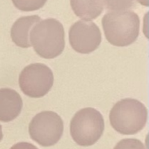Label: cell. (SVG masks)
I'll return each mask as SVG.
<instances>
[{"label":"cell","mask_w":149,"mask_h":149,"mask_svg":"<svg viewBox=\"0 0 149 149\" xmlns=\"http://www.w3.org/2000/svg\"><path fill=\"white\" fill-rule=\"evenodd\" d=\"M30 43L36 53L47 59L59 56L65 49V30L55 18L37 23L30 31Z\"/></svg>","instance_id":"1"},{"label":"cell","mask_w":149,"mask_h":149,"mask_svg":"<svg viewBox=\"0 0 149 149\" xmlns=\"http://www.w3.org/2000/svg\"><path fill=\"white\" fill-rule=\"evenodd\" d=\"M107 41L115 46H127L134 43L140 33L139 16L132 10L109 11L102 18Z\"/></svg>","instance_id":"2"},{"label":"cell","mask_w":149,"mask_h":149,"mask_svg":"<svg viewBox=\"0 0 149 149\" xmlns=\"http://www.w3.org/2000/svg\"><path fill=\"white\" fill-rule=\"evenodd\" d=\"M113 129L125 135L141 132L148 120L147 107L134 99H124L118 101L109 115Z\"/></svg>","instance_id":"3"},{"label":"cell","mask_w":149,"mask_h":149,"mask_svg":"<svg viewBox=\"0 0 149 149\" xmlns=\"http://www.w3.org/2000/svg\"><path fill=\"white\" fill-rule=\"evenodd\" d=\"M104 129L105 121L102 114L92 107L77 112L70 124L72 140L82 147H89L96 143L102 136Z\"/></svg>","instance_id":"4"},{"label":"cell","mask_w":149,"mask_h":149,"mask_svg":"<svg viewBox=\"0 0 149 149\" xmlns=\"http://www.w3.org/2000/svg\"><path fill=\"white\" fill-rule=\"evenodd\" d=\"M64 132V122L60 116L52 111L38 113L29 125L31 138L43 147L55 145Z\"/></svg>","instance_id":"5"},{"label":"cell","mask_w":149,"mask_h":149,"mask_svg":"<svg viewBox=\"0 0 149 149\" xmlns=\"http://www.w3.org/2000/svg\"><path fill=\"white\" fill-rule=\"evenodd\" d=\"M53 81L52 71L40 63L25 66L18 79L21 91L31 98H41L47 94L53 86Z\"/></svg>","instance_id":"6"},{"label":"cell","mask_w":149,"mask_h":149,"mask_svg":"<svg viewBox=\"0 0 149 149\" xmlns=\"http://www.w3.org/2000/svg\"><path fill=\"white\" fill-rule=\"evenodd\" d=\"M101 38L100 28L91 21H77L69 30L70 45L75 52L81 54H88L98 49Z\"/></svg>","instance_id":"7"},{"label":"cell","mask_w":149,"mask_h":149,"mask_svg":"<svg viewBox=\"0 0 149 149\" xmlns=\"http://www.w3.org/2000/svg\"><path fill=\"white\" fill-rule=\"evenodd\" d=\"M23 100L15 90L10 88L0 89V121L10 122L21 113Z\"/></svg>","instance_id":"8"},{"label":"cell","mask_w":149,"mask_h":149,"mask_svg":"<svg viewBox=\"0 0 149 149\" xmlns=\"http://www.w3.org/2000/svg\"><path fill=\"white\" fill-rule=\"evenodd\" d=\"M41 20L38 15L19 17L10 29V37L14 44L21 48H28L30 43V31L32 27Z\"/></svg>","instance_id":"9"},{"label":"cell","mask_w":149,"mask_h":149,"mask_svg":"<svg viewBox=\"0 0 149 149\" xmlns=\"http://www.w3.org/2000/svg\"><path fill=\"white\" fill-rule=\"evenodd\" d=\"M70 3L75 15L85 20L97 18L104 10L103 0H70Z\"/></svg>","instance_id":"10"},{"label":"cell","mask_w":149,"mask_h":149,"mask_svg":"<svg viewBox=\"0 0 149 149\" xmlns=\"http://www.w3.org/2000/svg\"><path fill=\"white\" fill-rule=\"evenodd\" d=\"M14 6L23 11H34L42 8L47 0H11Z\"/></svg>","instance_id":"11"},{"label":"cell","mask_w":149,"mask_h":149,"mask_svg":"<svg viewBox=\"0 0 149 149\" xmlns=\"http://www.w3.org/2000/svg\"><path fill=\"white\" fill-rule=\"evenodd\" d=\"M103 2L107 10L113 11L128 10L135 6L134 0H103Z\"/></svg>","instance_id":"12"},{"label":"cell","mask_w":149,"mask_h":149,"mask_svg":"<svg viewBox=\"0 0 149 149\" xmlns=\"http://www.w3.org/2000/svg\"><path fill=\"white\" fill-rule=\"evenodd\" d=\"M114 149H146L144 144L136 139H124L121 140Z\"/></svg>","instance_id":"13"},{"label":"cell","mask_w":149,"mask_h":149,"mask_svg":"<svg viewBox=\"0 0 149 149\" xmlns=\"http://www.w3.org/2000/svg\"><path fill=\"white\" fill-rule=\"evenodd\" d=\"M10 149H38V148L28 142H19L12 146Z\"/></svg>","instance_id":"14"},{"label":"cell","mask_w":149,"mask_h":149,"mask_svg":"<svg viewBox=\"0 0 149 149\" xmlns=\"http://www.w3.org/2000/svg\"><path fill=\"white\" fill-rule=\"evenodd\" d=\"M137 1L144 6H148V0H137Z\"/></svg>","instance_id":"15"},{"label":"cell","mask_w":149,"mask_h":149,"mask_svg":"<svg viewBox=\"0 0 149 149\" xmlns=\"http://www.w3.org/2000/svg\"><path fill=\"white\" fill-rule=\"evenodd\" d=\"M2 139H3V132H2V127L0 125V141H1Z\"/></svg>","instance_id":"16"}]
</instances>
